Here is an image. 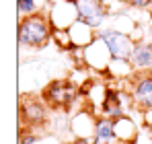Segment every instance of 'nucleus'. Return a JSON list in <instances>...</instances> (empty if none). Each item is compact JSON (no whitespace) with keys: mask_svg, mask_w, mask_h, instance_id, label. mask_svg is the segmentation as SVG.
Returning <instances> with one entry per match:
<instances>
[{"mask_svg":"<svg viewBox=\"0 0 152 144\" xmlns=\"http://www.w3.org/2000/svg\"><path fill=\"white\" fill-rule=\"evenodd\" d=\"M19 46L29 49H43L53 39V25L48 12H37L25 19H19L17 29Z\"/></svg>","mask_w":152,"mask_h":144,"instance_id":"nucleus-1","label":"nucleus"},{"mask_svg":"<svg viewBox=\"0 0 152 144\" xmlns=\"http://www.w3.org/2000/svg\"><path fill=\"white\" fill-rule=\"evenodd\" d=\"M41 99L50 105V109H70V105H74V101L82 99L80 87L74 84L70 78L68 80H51L50 84L43 89Z\"/></svg>","mask_w":152,"mask_h":144,"instance_id":"nucleus-2","label":"nucleus"},{"mask_svg":"<svg viewBox=\"0 0 152 144\" xmlns=\"http://www.w3.org/2000/svg\"><path fill=\"white\" fill-rule=\"evenodd\" d=\"M97 35L105 41L113 60H132V54L136 48V39L132 35H127L124 31H117L113 27H103L101 31H97Z\"/></svg>","mask_w":152,"mask_h":144,"instance_id":"nucleus-3","label":"nucleus"},{"mask_svg":"<svg viewBox=\"0 0 152 144\" xmlns=\"http://www.w3.org/2000/svg\"><path fill=\"white\" fill-rule=\"evenodd\" d=\"M50 105L41 99V97H23L21 99V107H19V118L21 126L25 123L27 130H35L45 126L50 120Z\"/></svg>","mask_w":152,"mask_h":144,"instance_id":"nucleus-4","label":"nucleus"},{"mask_svg":"<svg viewBox=\"0 0 152 144\" xmlns=\"http://www.w3.org/2000/svg\"><path fill=\"white\" fill-rule=\"evenodd\" d=\"M76 12H78V21L91 25L95 31H101L107 19L111 17L105 0H74Z\"/></svg>","mask_w":152,"mask_h":144,"instance_id":"nucleus-5","label":"nucleus"},{"mask_svg":"<svg viewBox=\"0 0 152 144\" xmlns=\"http://www.w3.org/2000/svg\"><path fill=\"white\" fill-rule=\"evenodd\" d=\"M129 95L136 111L152 109V72H136L129 80Z\"/></svg>","mask_w":152,"mask_h":144,"instance_id":"nucleus-6","label":"nucleus"},{"mask_svg":"<svg viewBox=\"0 0 152 144\" xmlns=\"http://www.w3.org/2000/svg\"><path fill=\"white\" fill-rule=\"evenodd\" d=\"M111 51L107 49L105 41L97 35V39L84 48V64L91 72H99V74H107V68L111 64Z\"/></svg>","mask_w":152,"mask_h":144,"instance_id":"nucleus-7","label":"nucleus"},{"mask_svg":"<svg viewBox=\"0 0 152 144\" xmlns=\"http://www.w3.org/2000/svg\"><path fill=\"white\" fill-rule=\"evenodd\" d=\"M48 15H50V21L53 25V29H70L78 21V12H76L74 0L51 4Z\"/></svg>","mask_w":152,"mask_h":144,"instance_id":"nucleus-8","label":"nucleus"},{"mask_svg":"<svg viewBox=\"0 0 152 144\" xmlns=\"http://www.w3.org/2000/svg\"><path fill=\"white\" fill-rule=\"evenodd\" d=\"M95 126H97V115L88 109H80L76 111L74 118L70 120V132L74 134V138H86V140H93V134H95Z\"/></svg>","mask_w":152,"mask_h":144,"instance_id":"nucleus-9","label":"nucleus"},{"mask_svg":"<svg viewBox=\"0 0 152 144\" xmlns=\"http://www.w3.org/2000/svg\"><path fill=\"white\" fill-rule=\"evenodd\" d=\"M129 62L136 72H152V41H146V39L136 41Z\"/></svg>","mask_w":152,"mask_h":144,"instance_id":"nucleus-10","label":"nucleus"},{"mask_svg":"<svg viewBox=\"0 0 152 144\" xmlns=\"http://www.w3.org/2000/svg\"><path fill=\"white\" fill-rule=\"evenodd\" d=\"M113 128H115V134H117L121 144H136L140 128H138V121L132 115H124L119 120H113Z\"/></svg>","mask_w":152,"mask_h":144,"instance_id":"nucleus-11","label":"nucleus"},{"mask_svg":"<svg viewBox=\"0 0 152 144\" xmlns=\"http://www.w3.org/2000/svg\"><path fill=\"white\" fill-rule=\"evenodd\" d=\"M68 33H70V39H72L74 48H86V46H91V43L97 39V31H95L91 25L82 23V21H76V23L68 29Z\"/></svg>","mask_w":152,"mask_h":144,"instance_id":"nucleus-12","label":"nucleus"},{"mask_svg":"<svg viewBox=\"0 0 152 144\" xmlns=\"http://www.w3.org/2000/svg\"><path fill=\"white\" fill-rule=\"evenodd\" d=\"M93 144H121L115 128H113V120L107 118H97V126H95V134H93Z\"/></svg>","mask_w":152,"mask_h":144,"instance_id":"nucleus-13","label":"nucleus"},{"mask_svg":"<svg viewBox=\"0 0 152 144\" xmlns=\"http://www.w3.org/2000/svg\"><path fill=\"white\" fill-rule=\"evenodd\" d=\"M134 74H136V70L129 60H111V64L107 68V76L113 80H127Z\"/></svg>","mask_w":152,"mask_h":144,"instance_id":"nucleus-14","label":"nucleus"},{"mask_svg":"<svg viewBox=\"0 0 152 144\" xmlns=\"http://www.w3.org/2000/svg\"><path fill=\"white\" fill-rule=\"evenodd\" d=\"M17 10H19V19H25L37 12H48L50 2L48 0H17Z\"/></svg>","mask_w":152,"mask_h":144,"instance_id":"nucleus-15","label":"nucleus"},{"mask_svg":"<svg viewBox=\"0 0 152 144\" xmlns=\"http://www.w3.org/2000/svg\"><path fill=\"white\" fill-rule=\"evenodd\" d=\"M51 41L58 46V49H62V51H72L74 49V43L70 39L68 29H53V39Z\"/></svg>","mask_w":152,"mask_h":144,"instance_id":"nucleus-16","label":"nucleus"},{"mask_svg":"<svg viewBox=\"0 0 152 144\" xmlns=\"http://www.w3.org/2000/svg\"><path fill=\"white\" fill-rule=\"evenodd\" d=\"M124 4L129 8H136V10H146L152 6V0H124Z\"/></svg>","mask_w":152,"mask_h":144,"instance_id":"nucleus-17","label":"nucleus"},{"mask_svg":"<svg viewBox=\"0 0 152 144\" xmlns=\"http://www.w3.org/2000/svg\"><path fill=\"white\" fill-rule=\"evenodd\" d=\"M33 144H64L60 138H56V136H35V142Z\"/></svg>","mask_w":152,"mask_h":144,"instance_id":"nucleus-18","label":"nucleus"},{"mask_svg":"<svg viewBox=\"0 0 152 144\" xmlns=\"http://www.w3.org/2000/svg\"><path fill=\"white\" fill-rule=\"evenodd\" d=\"M142 123H144L146 128H150V130H152V109L142 111Z\"/></svg>","mask_w":152,"mask_h":144,"instance_id":"nucleus-19","label":"nucleus"},{"mask_svg":"<svg viewBox=\"0 0 152 144\" xmlns=\"http://www.w3.org/2000/svg\"><path fill=\"white\" fill-rule=\"evenodd\" d=\"M68 144H93V140H86V138H74L72 142H68Z\"/></svg>","mask_w":152,"mask_h":144,"instance_id":"nucleus-20","label":"nucleus"}]
</instances>
